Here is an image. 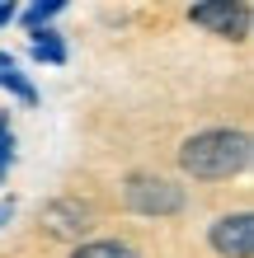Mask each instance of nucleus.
I'll return each mask as SVG.
<instances>
[{
    "label": "nucleus",
    "instance_id": "f8f14e48",
    "mask_svg": "<svg viewBox=\"0 0 254 258\" xmlns=\"http://www.w3.org/2000/svg\"><path fill=\"white\" fill-rule=\"evenodd\" d=\"M14 127H10V113H0V136H10Z\"/></svg>",
    "mask_w": 254,
    "mask_h": 258
},
{
    "label": "nucleus",
    "instance_id": "7ed1b4c3",
    "mask_svg": "<svg viewBox=\"0 0 254 258\" xmlns=\"http://www.w3.org/2000/svg\"><path fill=\"white\" fill-rule=\"evenodd\" d=\"M188 24H198L207 33H217V38L245 42L249 24H254V5L249 0H202V5H188Z\"/></svg>",
    "mask_w": 254,
    "mask_h": 258
},
{
    "label": "nucleus",
    "instance_id": "9d476101",
    "mask_svg": "<svg viewBox=\"0 0 254 258\" xmlns=\"http://www.w3.org/2000/svg\"><path fill=\"white\" fill-rule=\"evenodd\" d=\"M14 211H19V207H14V197H5V202H0V225H10Z\"/></svg>",
    "mask_w": 254,
    "mask_h": 258
},
{
    "label": "nucleus",
    "instance_id": "39448f33",
    "mask_svg": "<svg viewBox=\"0 0 254 258\" xmlns=\"http://www.w3.org/2000/svg\"><path fill=\"white\" fill-rule=\"evenodd\" d=\"M42 221H47V230L52 235H62V239H80L89 225V207L85 202H76V197H57V202H47L42 207Z\"/></svg>",
    "mask_w": 254,
    "mask_h": 258
},
{
    "label": "nucleus",
    "instance_id": "423d86ee",
    "mask_svg": "<svg viewBox=\"0 0 254 258\" xmlns=\"http://www.w3.org/2000/svg\"><path fill=\"white\" fill-rule=\"evenodd\" d=\"M28 56H33L38 66H66V42L62 33H52V28H42V33H33V47H28Z\"/></svg>",
    "mask_w": 254,
    "mask_h": 258
},
{
    "label": "nucleus",
    "instance_id": "f03ea898",
    "mask_svg": "<svg viewBox=\"0 0 254 258\" xmlns=\"http://www.w3.org/2000/svg\"><path fill=\"white\" fill-rule=\"evenodd\" d=\"M123 207L132 216H146V221H170L188 207V197L165 174H127L123 178Z\"/></svg>",
    "mask_w": 254,
    "mask_h": 258
},
{
    "label": "nucleus",
    "instance_id": "f257e3e1",
    "mask_svg": "<svg viewBox=\"0 0 254 258\" xmlns=\"http://www.w3.org/2000/svg\"><path fill=\"white\" fill-rule=\"evenodd\" d=\"M249 136L235 127H207L193 132L184 146H179V169H184L193 183H226V178L249 169Z\"/></svg>",
    "mask_w": 254,
    "mask_h": 258
},
{
    "label": "nucleus",
    "instance_id": "20e7f679",
    "mask_svg": "<svg viewBox=\"0 0 254 258\" xmlns=\"http://www.w3.org/2000/svg\"><path fill=\"white\" fill-rule=\"evenodd\" d=\"M207 244L221 258H249L254 253V216L249 211H226L207 225Z\"/></svg>",
    "mask_w": 254,
    "mask_h": 258
},
{
    "label": "nucleus",
    "instance_id": "9b49d317",
    "mask_svg": "<svg viewBox=\"0 0 254 258\" xmlns=\"http://www.w3.org/2000/svg\"><path fill=\"white\" fill-rule=\"evenodd\" d=\"M10 19H14V5H0V28H5Z\"/></svg>",
    "mask_w": 254,
    "mask_h": 258
},
{
    "label": "nucleus",
    "instance_id": "1a4fd4ad",
    "mask_svg": "<svg viewBox=\"0 0 254 258\" xmlns=\"http://www.w3.org/2000/svg\"><path fill=\"white\" fill-rule=\"evenodd\" d=\"M10 169H14V132L0 136V183L10 178Z\"/></svg>",
    "mask_w": 254,
    "mask_h": 258
},
{
    "label": "nucleus",
    "instance_id": "0eeeda50",
    "mask_svg": "<svg viewBox=\"0 0 254 258\" xmlns=\"http://www.w3.org/2000/svg\"><path fill=\"white\" fill-rule=\"evenodd\" d=\"M62 10H66L62 0H38V5H24V10H14V19H19V24L28 28V38H33V33H42V28H47V24H52Z\"/></svg>",
    "mask_w": 254,
    "mask_h": 258
},
{
    "label": "nucleus",
    "instance_id": "6e6552de",
    "mask_svg": "<svg viewBox=\"0 0 254 258\" xmlns=\"http://www.w3.org/2000/svg\"><path fill=\"white\" fill-rule=\"evenodd\" d=\"M71 258H141V253L123 239H85V244L71 249Z\"/></svg>",
    "mask_w": 254,
    "mask_h": 258
}]
</instances>
